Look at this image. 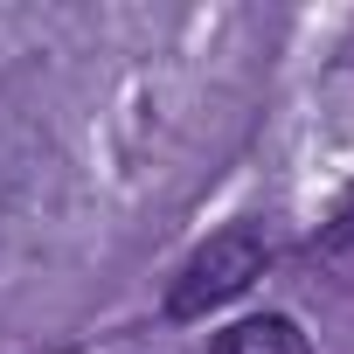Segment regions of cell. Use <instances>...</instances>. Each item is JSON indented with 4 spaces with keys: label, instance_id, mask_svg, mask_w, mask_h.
<instances>
[{
    "label": "cell",
    "instance_id": "obj_2",
    "mask_svg": "<svg viewBox=\"0 0 354 354\" xmlns=\"http://www.w3.org/2000/svg\"><path fill=\"white\" fill-rule=\"evenodd\" d=\"M216 354H313V347H306L299 319H285V313H257V319H236V326L216 340Z\"/></svg>",
    "mask_w": 354,
    "mask_h": 354
},
{
    "label": "cell",
    "instance_id": "obj_1",
    "mask_svg": "<svg viewBox=\"0 0 354 354\" xmlns=\"http://www.w3.org/2000/svg\"><path fill=\"white\" fill-rule=\"evenodd\" d=\"M257 271H264V236H257L250 223L209 236V243L181 264V278H174V292H167V319H202V313L230 306L236 292H250Z\"/></svg>",
    "mask_w": 354,
    "mask_h": 354
}]
</instances>
